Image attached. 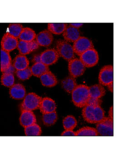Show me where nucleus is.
I'll return each instance as SVG.
<instances>
[{"label": "nucleus", "mask_w": 118, "mask_h": 159, "mask_svg": "<svg viewBox=\"0 0 118 159\" xmlns=\"http://www.w3.org/2000/svg\"><path fill=\"white\" fill-rule=\"evenodd\" d=\"M61 85L64 90L69 93H72L77 86L75 78L72 76H68L63 80Z\"/></svg>", "instance_id": "obj_21"}, {"label": "nucleus", "mask_w": 118, "mask_h": 159, "mask_svg": "<svg viewBox=\"0 0 118 159\" xmlns=\"http://www.w3.org/2000/svg\"><path fill=\"white\" fill-rule=\"evenodd\" d=\"M26 91L24 86L20 84H16L11 87V97L16 100H21L25 98Z\"/></svg>", "instance_id": "obj_18"}, {"label": "nucleus", "mask_w": 118, "mask_h": 159, "mask_svg": "<svg viewBox=\"0 0 118 159\" xmlns=\"http://www.w3.org/2000/svg\"><path fill=\"white\" fill-rule=\"evenodd\" d=\"M57 120L56 111L49 113L42 114V120L45 125L50 126L54 125Z\"/></svg>", "instance_id": "obj_26"}, {"label": "nucleus", "mask_w": 118, "mask_h": 159, "mask_svg": "<svg viewBox=\"0 0 118 159\" xmlns=\"http://www.w3.org/2000/svg\"><path fill=\"white\" fill-rule=\"evenodd\" d=\"M62 136H76V132L73 130H66L61 134Z\"/></svg>", "instance_id": "obj_33"}, {"label": "nucleus", "mask_w": 118, "mask_h": 159, "mask_svg": "<svg viewBox=\"0 0 118 159\" xmlns=\"http://www.w3.org/2000/svg\"><path fill=\"white\" fill-rule=\"evenodd\" d=\"M79 59L82 61L85 67H93L99 61L98 52L94 48L89 49L79 56Z\"/></svg>", "instance_id": "obj_7"}, {"label": "nucleus", "mask_w": 118, "mask_h": 159, "mask_svg": "<svg viewBox=\"0 0 118 159\" xmlns=\"http://www.w3.org/2000/svg\"><path fill=\"white\" fill-rule=\"evenodd\" d=\"M15 70V68L13 64L11 63V65L9 66L8 68L6 70V71L3 73L10 74L14 75L15 72H16Z\"/></svg>", "instance_id": "obj_34"}, {"label": "nucleus", "mask_w": 118, "mask_h": 159, "mask_svg": "<svg viewBox=\"0 0 118 159\" xmlns=\"http://www.w3.org/2000/svg\"><path fill=\"white\" fill-rule=\"evenodd\" d=\"M18 43L17 38L7 32L4 35L1 41L2 49L9 52L17 48Z\"/></svg>", "instance_id": "obj_11"}, {"label": "nucleus", "mask_w": 118, "mask_h": 159, "mask_svg": "<svg viewBox=\"0 0 118 159\" xmlns=\"http://www.w3.org/2000/svg\"><path fill=\"white\" fill-rule=\"evenodd\" d=\"M75 132L77 136H96L99 135L96 129L88 126L83 127Z\"/></svg>", "instance_id": "obj_27"}, {"label": "nucleus", "mask_w": 118, "mask_h": 159, "mask_svg": "<svg viewBox=\"0 0 118 159\" xmlns=\"http://www.w3.org/2000/svg\"><path fill=\"white\" fill-rule=\"evenodd\" d=\"M42 114L49 113L56 111L57 106L55 101L49 98L42 99L40 108Z\"/></svg>", "instance_id": "obj_15"}, {"label": "nucleus", "mask_w": 118, "mask_h": 159, "mask_svg": "<svg viewBox=\"0 0 118 159\" xmlns=\"http://www.w3.org/2000/svg\"><path fill=\"white\" fill-rule=\"evenodd\" d=\"M23 26L20 23H11L8 28V33L13 37L18 38L23 29Z\"/></svg>", "instance_id": "obj_29"}, {"label": "nucleus", "mask_w": 118, "mask_h": 159, "mask_svg": "<svg viewBox=\"0 0 118 159\" xmlns=\"http://www.w3.org/2000/svg\"><path fill=\"white\" fill-rule=\"evenodd\" d=\"M36 35L35 31L29 27L24 28L19 38L20 41L25 42H31L36 38Z\"/></svg>", "instance_id": "obj_25"}, {"label": "nucleus", "mask_w": 118, "mask_h": 159, "mask_svg": "<svg viewBox=\"0 0 118 159\" xmlns=\"http://www.w3.org/2000/svg\"><path fill=\"white\" fill-rule=\"evenodd\" d=\"M41 83L46 87H52L57 84V77L51 71H48L40 77Z\"/></svg>", "instance_id": "obj_19"}, {"label": "nucleus", "mask_w": 118, "mask_h": 159, "mask_svg": "<svg viewBox=\"0 0 118 159\" xmlns=\"http://www.w3.org/2000/svg\"><path fill=\"white\" fill-rule=\"evenodd\" d=\"M33 61L36 63L41 62V60H40V55H37L35 56L34 58L33 59Z\"/></svg>", "instance_id": "obj_36"}, {"label": "nucleus", "mask_w": 118, "mask_h": 159, "mask_svg": "<svg viewBox=\"0 0 118 159\" xmlns=\"http://www.w3.org/2000/svg\"><path fill=\"white\" fill-rule=\"evenodd\" d=\"M67 24L65 23H50L48 24V30L52 34L60 35L64 32L67 26Z\"/></svg>", "instance_id": "obj_24"}, {"label": "nucleus", "mask_w": 118, "mask_h": 159, "mask_svg": "<svg viewBox=\"0 0 118 159\" xmlns=\"http://www.w3.org/2000/svg\"><path fill=\"white\" fill-rule=\"evenodd\" d=\"M31 70L33 75L40 78L41 75L50 71L48 66L41 62L34 64L31 68Z\"/></svg>", "instance_id": "obj_22"}, {"label": "nucleus", "mask_w": 118, "mask_h": 159, "mask_svg": "<svg viewBox=\"0 0 118 159\" xmlns=\"http://www.w3.org/2000/svg\"><path fill=\"white\" fill-rule=\"evenodd\" d=\"M64 128L66 130H73L77 124L76 119L72 116H68L63 121Z\"/></svg>", "instance_id": "obj_30"}, {"label": "nucleus", "mask_w": 118, "mask_h": 159, "mask_svg": "<svg viewBox=\"0 0 118 159\" xmlns=\"http://www.w3.org/2000/svg\"><path fill=\"white\" fill-rule=\"evenodd\" d=\"M20 125L25 127L36 123V117L32 111H23L20 118Z\"/></svg>", "instance_id": "obj_16"}, {"label": "nucleus", "mask_w": 118, "mask_h": 159, "mask_svg": "<svg viewBox=\"0 0 118 159\" xmlns=\"http://www.w3.org/2000/svg\"><path fill=\"white\" fill-rule=\"evenodd\" d=\"M63 36L65 41L68 43H74L80 37V31L79 29L68 25L63 33Z\"/></svg>", "instance_id": "obj_14"}, {"label": "nucleus", "mask_w": 118, "mask_h": 159, "mask_svg": "<svg viewBox=\"0 0 118 159\" xmlns=\"http://www.w3.org/2000/svg\"><path fill=\"white\" fill-rule=\"evenodd\" d=\"M96 129L99 135L103 136L114 135L113 118L110 116L105 117L101 121L98 123Z\"/></svg>", "instance_id": "obj_6"}, {"label": "nucleus", "mask_w": 118, "mask_h": 159, "mask_svg": "<svg viewBox=\"0 0 118 159\" xmlns=\"http://www.w3.org/2000/svg\"><path fill=\"white\" fill-rule=\"evenodd\" d=\"M40 56L41 62L47 66L56 63L60 57L57 51L55 49H47L41 53Z\"/></svg>", "instance_id": "obj_10"}, {"label": "nucleus", "mask_w": 118, "mask_h": 159, "mask_svg": "<svg viewBox=\"0 0 118 159\" xmlns=\"http://www.w3.org/2000/svg\"><path fill=\"white\" fill-rule=\"evenodd\" d=\"M39 46L36 40L31 42H25L20 40L18 44L17 48L20 54L25 55L38 49Z\"/></svg>", "instance_id": "obj_12"}, {"label": "nucleus", "mask_w": 118, "mask_h": 159, "mask_svg": "<svg viewBox=\"0 0 118 159\" xmlns=\"http://www.w3.org/2000/svg\"><path fill=\"white\" fill-rule=\"evenodd\" d=\"M82 116L87 122L97 124L105 117V113L100 105L87 104L83 109Z\"/></svg>", "instance_id": "obj_1"}, {"label": "nucleus", "mask_w": 118, "mask_h": 159, "mask_svg": "<svg viewBox=\"0 0 118 159\" xmlns=\"http://www.w3.org/2000/svg\"><path fill=\"white\" fill-rule=\"evenodd\" d=\"M88 86L79 85L72 92V100L75 106L82 108L87 105L89 97Z\"/></svg>", "instance_id": "obj_2"}, {"label": "nucleus", "mask_w": 118, "mask_h": 159, "mask_svg": "<svg viewBox=\"0 0 118 159\" xmlns=\"http://www.w3.org/2000/svg\"><path fill=\"white\" fill-rule=\"evenodd\" d=\"M25 132L26 136H40L41 134V129L37 124L25 127Z\"/></svg>", "instance_id": "obj_28"}, {"label": "nucleus", "mask_w": 118, "mask_h": 159, "mask_svg": "<svg viewBox=\"0 0 118 159\" xmlns=\"http://www.w3.org/2000/svg\"><path fill=\"white\" fill-rule=\"evenodd\" d=\"M1 70L2 72H4L11 65V59L9 52L1 49Z\"/></svg>", "instance_id": "obj_23"}, {"label": "nucleus", "mask_w": 118, "mask_h": 159, "mask_svg": "<svg viewBox=\"0 0 118 159\" xmlns=\"http://www.w3.org/2000/svg\"><path fill=\"white\" fill-rule=\"evenodd\" d=\"M75 53L80 56L87 50L94 48V45L91 40L88 38L80 37L73 45Z\"/></svg>", "instance_id": "obj_8"}, {"label": "nucleus", "mask_w": 118, "mask_h": 159, "mask_svg": "<svg viewBox=\"0 0 118 159\" xmlns=\"http://www.w3.org/2000/svg\"><path fill=\"white\" fill-rule=\"evenodd\" d=\"M13 65L16 70H22L28 67L29 62L25 55L20 54L15 58Z\"/></svg>", "instance_id": "obj_20"}, {"label": "nucleus", "mask_w": 118, "mask_h": 159, "mask_svg": "<svg viewBox=\"0 0 118 159\" xmlns=\"http://www.w3.org/2000/svg\"><path fill=\"white\" fill-rule=\"evenodd\" d=\"M36 41L39 46L49 47L53 41L52 34L49 30H43L36 35Z\"/></svg>", "instance_id": "obj_13"}, {"label": "nucleus", "mask_w": 118, "mask_h": 159, "mask_svg": "<svg viewBox=\"0 0 118 159\" xmlns=\"http://www.w3.org/2000/svg\"><path fill=\"white\" fill-rule=\"evenodd\" d=\"M99 83L103 86H107L109 91L113 93L114 83V69L112 65H106L100 70L99 75Z\"/></svg>", "instance_id": "obj_3"}, {"label": "nucleus", "mask_w": 118, "mask_h": 159, "mask_svg": "<svg viewBox=\"0 0 118 159\" xmlns=\"http://www.w3.org/2000/svg\"><path fill=\"white\" fill-rule=\"evenodd\" d=\"M15 78L13 74L3 73L1 77V82L3 86L11 87L14 84Z\"/></svg>", "instance_id": "obj_31"}, {"label": "nucleus", "mask_w": 118, "mask_h": 159, "mask_svg": "<svg viewBox=\"0 0 118 159\" xmlns=\"http://www.w3.org/2000/svg\"><path fill=\"white\" fill-rule=\"evenodd\" d=\"M42 98L34 93H28L20 107L21 111H32L40 108Z\"/></svg>", "instance_id": "obj_4"}, {"label": "nucleus", "mask_w": 118, "mask_h": 159, "mask_svg": "<svg viewBox=\"0 0 118 159\" xmlns=\"http://www.w3.org/2000/svg\"><path fill=\"white\" fill-rule=\"evenodd\" d=\"M90 99L100 100L106 94V90L101 84H96L88 87Z\"/></svg>", "instance_id": "obj_17"}, {"label": "nucleus", "mask_w": 118, "mask_h": 159, "mask_svg": "<svg viewBox=\"0 0 118 159\" xmlns=\"http://www.w3.org/2000/svg\"><path fill=\"white\" fill-rule=\"evenodd\" d=\"M56 48L60 57L66 60L69 61L75 58V53L73 46L65 40H59L57 42Z\"/></svg>", "instance_id": "obj_5"}, {"label": "nucleus", "mask_w": 118, "mask_h": 159, "mask_svg": "<svg viewBox=\"0 0 118 159\" xmlns=\"http://www.w3.org/2000/svg\"><path fill=\"white\" fill-rule=\"evenodd\" d=\"M109 116L113 118V106H112L110 108V111H109Z\"/></svg>", "instance_id": "obj_37"}, {"label": "nucleus", "mask_w": 118, "mask_h": 159, "mask_svg": "<svg viewBox=\"0 0 118 159\" xmlns=\"http://www.w3.org/2000/svg\"><path fill=\"white\" fill-rule=\"evenodd\" d=\"M70 25L71 26H73V27H75V28L79 29V27L82 26L83 25V23H70Z\"/></svg>", "instance_id": "obj_35"}, {"label": "nucleus", "mask_w": 118, "mask_h": 159, "mask_svg": "<svg viewBox=\"0 0 118 159\" xmlns=\"http://www.w3.org/2000/svg\"><path fill=\"white\" fill-rule=\"evenodd\" d=\"M68 69L71 76L75 78L83 75L86 67L80 59L74 58L69 61Z\"/></svg>", "instance_id": "obj_9"}, {"label": "nucleus", "mask_w": 118, "mask_h": 159, "mask_svg": "<svg viewBox=\"0 0 118 159\" xmlns=\"http://www.w3.org/2000/svg\"><path fill=\"white\" fill-rule=\"evenodd\" d=\"M16 74L19 79L23 80L29 79L32 75L31 68L29 67L22 70H16Z\"/></svg>", "instance_id": "obj_32"}]
</instances>
